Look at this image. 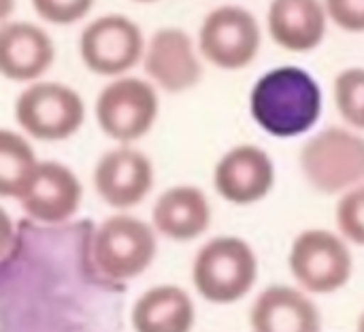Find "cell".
I'll use <instances>...</instances> for the list:
<instances>
[{
    "instance_id": "8992f818",
    "label": "cell",
    "mask_w": 364,
    "mask_h": 332,
    "mask_svg": "<svg viewBox=\"0 0 364 332\" xmlns=\"http://www.w3.org/2000/svg\"><path fill=\"white\" fill-rule=\"evenodd\" d=\"M160 98L156 85L139 77H115L94 102V115L100 132L119 145L143 139L156 124Z\"/></svg>"
},
{
    "instance_id": "e0dca14e",
    "label": "cell",
    "mask_w": 364,
    "mask_h": 332,
    "mask_svg": "<svg viewBox=\"0 0 364 332\" xmlns=\"http://www.w3.org/2000/svg\"><path fill=\"white\" fill-rule=\"evenodd\" d=\"M154 230L171 241H192L211 226V205L196 186L168 188L154 205Z\"/></svg>"
},
{
    "instance_id": "5b68a950",
    "label": "cell",
    "mask_w": 364,
    "mask_h": 332,
    "mask_svg": "<svg viewBox=\"0 0 364 332\" xmlns=\"http://www.w3.org/2000/svg\"><path fill=\"white\" fill-rule=\"evenodd\" d=\"M301 168L309 186L322 194H339L364 181V136L331 126L301 149Z\"/></svg>"
},
{
    "instance_id": "d4e9b609",
    "label": "cell",
    "mask_w": 364,
    "mask_h": 332,
    "mask_svg": "<svg viewBox=\"0 0 364 332\" xmlns=\"http://www.w3.org/2000/svg\"><path fill=\"white\" fill-rule=\"evenodd\" d=\"M13 11H15V0H0V26L11 19Z\"/></svg>"
},
{
    "instance_id": "9c48e42d",
    "label": "cell",
    "mask_w": 364,
    "mask_h": 332,
    "mask_svg": "<svg viewBox=\"0 0 364 332\" xmlns=\"http://www.w3.org/2000/svg\"><path fill=\"white\" fill-rule=\"evenodd\" d=\"M290 273L301 288L314 294H333L352 277V252L331 230H305L290 250Z\"/></svg>"
},
{
    "instance_id": "8fae6325",
    "label": "cell",
    "mask_w": 364,
    "mask_h": 332,
    "mask_svg": "<svg viewBox=\"0 0 364 332\" xmlns=\"http://www.w3.org/2000/svg\"><path fill=\"white\" fill-rule=\"evenodd\" d=\"M17 200L34 222L62 224L79 211L83 186L70 166L58 160H41Z\"/></svg>"
},
{
    "instance_id": "603a6c76",
    "label": "cell",
    "mask_w": 364,
    "mask_h": 332,
    "mask_svg": "<svg viewBox=\"0 0 364 332\" xmlns=\"http://www.w3.org/2000/svg\"><path fill=\"white\" fill-rule=\"evenodd\" d=\"M324 9L337 28L350 34L364 32V0H324Z\"/></svg>"
},
{
    "instance_id": "7a4b0ae2",
    "label": "cell",
    "mask_w": 364,
    "mask_h": 332,
    "mask_svg": "<svg viewBox=\"0 0 364 332\" xmlns=\"http://www.w3.org/2000/svg\"><path fill=\"white\" fill-rule=\"evenodd\" d=\"M258 260L250 243L239 237H215L205 243L192 264L196 292L213 305L241 301L256 284Z\"/></svg>"
},
{
    "instance_id": "277c9868",
    "label": "cell",
    "mask_w": 364,
    "mask_h": 332,
    "mask_svg": "<svg viewBox=\"0 0 364 332\" xmlns=\"http://www.w3.org/2000/svg\"><path fill=\"white\" fill-rule=\"evenodd\" d=\"M158 252L156 230L128 213L107 218L92 239V262L111 282H128L143 275Z\"/></svg>"
},
{
    "instance_id": "ffe728a7",
    "label": "cell",
    "mask_w": 364,
    "mask_h": 332,
    "mask_svg": "<svg viewBox=\"0 0 364 332\" xmlns=\"http://www.w3.org/2000/svg\"><path fill=\"white\" fill-rule=\"evenodd\" d=\"M335 105L339 115L356 130L364 132V68L352 66L335 79Z\"/></svg>"
},
{
    "instance_id": "6da1fadb",
    "label": "cell",
    "mask_w": 364,
    "mask_h": 332,
    "mask_svg": "<svg viewBox=\"0 0 364 332\" xmlns=\"http://www.w3.org/2000/svg\"><path fill=\"white\" fill-rule=\"evenodd\" d=\"M254 122L277 139L309 132L322 113L318 81L299 66H279L262 75L250 96Z\"/></svg>"
},
{
    "instance_id": "4fadbf2b",
    "label": "cell",
    "mask_w": 364,
    "mask_h": 332,
    "mask_svg": "<svg viewBox=\"0 0 364 332\" xmlns=\"http://www.w3.org/2000/svg\"><path fill=\"white\" fill-rule=\"evenodd\" d=\"M275 183V164L258 145H237L228 149L213 171L218 194L230 205L247 207L260 203Z\"/></svg>"
},
{
    "instance_id": "44dd1931",
    "label": "cell",
    "mask_w": 364,
    "mask_h": 332,
    "mask_svg": "<svg viewBox=\"0 0 364 332\" xmlns=\"http://www.w3.org/2000/svg\"><path fill=\"white\" fill-rule=\"evenodd\" d=\"M337 226L348 241L364 245V183L350 190L339 200Z\"/></svg>"
},
{
    "instance_id": "5bb4252c",
    "label": "cell",
    "mask_w": 364,
    "mask_h": 332,
    "mask_svg": "<svg viewBox=\"0 0 364 332\" xmlns=\"http://www.w3.org/2000/svg\"><path fill=\"white\" fill-rule=\"evenodd\" d=\"M55 43L51 34L32 21H6L0 26V77L13 83H34L53 66Z\"/></svg>"
},
{
    "instance_id": "484cf974",
    "label": "cell",
    "mask_w": 364,
    "mask_h": 332,
    "mask_svg": "<svg viewBox=\"0 0 364 332\" xmlns=\"http://www.w3.org/2000/svg\"><path fill=\"white\" fill-rule=\"evenodd\" d=\"M356 332H364V314L360 316V320H358V331Z\"/></svg>"
},
{
    "instance_id": "30bf717a",
    "label": "cell",
    "mask_w": 364,
    "mask_h": 332,
    "mask_svg": "<svg viewBox=\"0 0 364 332\" xmlns=\"http://www.w3.org/2000/svg\"><path fill=\"white\" fill-rule=\"evenodd\" d=\"M98 198L113 209H132L141 205L154 188L151 160L132 145H117L105 151L92 173Z\"/></svg>"
},
{
    "instance_id": "d6986e66",
    "label": "cell",
    "mask_w": 364,
    "mask_h": 332,
    "mask_svg": "<svg viewBox=\"0 0 364 332\" xmlns=\"http://www.w3.org/2000/svg\"><path fill=\"white\" fill-rule=\"evenodd\" d=\"M38 162L23 132L0 128V198H19Z\"/></svg>"
},
{
    "instance_id": "7c38bea8",
    "label": "cell",
    "mask_w": 364,
    "mask_h": 332,
    "mask_svg": "<svg viewBox=\"0 0 364 332\" xmlns=\"http://www.w3.org/2000/svg\"><path fill=\"white\" fill-rule=\"evenodd\" d=\"M143 68L154 85L168 94H181L198 85L203 64L194 49L192 36L181 28H160L145 43Z\"/></svg>"
},
{
    "instance_id": "ba28073f",
    "label": "cell",
    "mask_w": 364,
    "mask_h": 332,
    "mask_svg": "<svg viewBox=\"0 0 364 332\" xmlns=\"http://www.w3.org/2000/svg\"><path fill=\"white\" fill-rule=\"evenodd\" d=\"M262 47V30L252 11L226 4L213 9L198 30V49L203 58L222 70H241L250 66Z\"/></svg>"
},
{
    "instance_id": "9a60e30c",
    "label": "cell",
    "mask_w": 364,
    "mask_h": 332,
    "mask_svg": "<svg viewBox=\"0 0 364 332\" xmlns=\"http://www.w3.org/2000/svg\"><path fill=\"white\" fill-rule=\"evenodd\" d=\"M326 9L320 0H273L267 15L271 38L286 51H314L326 34Z\"/></svg>"
},
{
    "instance_id": "4316f807",
    "label": "cell",
    "mask_w": 364,
    "mask_h": 332,
    "mask_svg": "<svg viewBox=\"0 0 364 332\" xmlns=\"http://www.w3.org/2000/svg\"><path fill=\"white\" fill-rule=\"evenodd\" d=\"M132 2H141V4H149V2H158V0H132Z\"/></svg>"
},
{
    "instance_id": "ac0fdd59",
    "label": "cell",
    "mask_w": 364,
    "mask_h": 332,
    "mask_svg": "<svg viewBox=\"0 0 364 332\" xmlns=\"http://www.w3.org/2000/svg\"><path fill=\"white\" fill-rule=\"evenodd\" d=\"M130 320L134 332H190L196 322V307L186 290L162 284L136 299Z\"/></svg>"
},
{
    "instance_id": "2e32d148",
    "label": "cell",
    "mask_w": 364,
    "mask_h": 332,
    "mask_svg": "<svg viewBox=\"0 0 364 332\" xmlns=\"http://www.w3.org/2000/svg\"><path fill=\"white\" fill-rule=\"evenodd\" d=\"M254 332H320L322 316L311 299L290 286H271L250 314Z\"/></svg>"
},
{
    "instance_id": "7402d4cb",
    "label": "cell",
    "mask_w": 364,
    "mask_h": 332,
    "mask_svg": "<svg viewBox=\"0 0 364 332\" xmlns=\"http://www.w3.org/2000/svg\"><path fill=\"white\" fill-rule=\"evenodd\" d=\"M34 13L51 26H73L81 21L96 0H30Z\"/></svg>"
},
{
    "instance_id": "3957f363",
    "label": "cell",
    "mask_w": 364,
    "mask_h": 332,
    "mask_svg": "<svg viewBox=\"0 0 364 332\" xmlns=\"http://www.w3.org/2000/svg\"><path fill=\"white\" fill-rule=\"evenodd\" d=\"M15 122L34 141L58 143L75 136L85 122V102L77 90L60 81L28 83L15 100Z\"/></svg>"
},
{
    "instance_id": "52a82bcc",
    "label": "cell",
    "mask_w": 364,
    "mask_h": 332,
    "mask_svg": "<svg viewBox=\"0 0 364 332\" xmlns=\"http://www.w3.org/2000/svg\"><path fill=\"white\" fill-rule=\"evenodd\" d=\"M145 53V36L136 21L119 13L92 19L79 34L83 66L100 77H124Z\"/></svg>"
},
{
    "instance_id": "cb8c5ba5",
    "label": "cell",
    "mask_w": 364,
    "mask_h": 332,
    "mask_svg": "<svg viewBox=\"0 0 364 332\" xmlns=\"http://www.w3.org/2000/svg\"><path fill=\"white\" fill-rule=\"evenodd\" d=\"M15 239V226L11 215L6 213V209L0 205V258L9 252L11 243Z\"/></svg>"
}]
</instances>
